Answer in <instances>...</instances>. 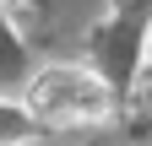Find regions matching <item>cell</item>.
<instances>
[{"label":"cell","mask_w":152,"mask_h":146,"mask_svg":"<svg viewBox=\"0 0 152 146\" xmlns=\"http://www.w3.org/2000/svg\"><path fill=\"white\" fill-rule=\"evenodd\" d=\"M109 108H114L109 87L92 76V70H82V65H49V70H38L33 87H27V114L54 124V130L98 124V119H109Z\"/></svg>","instance_id":"6da1fadb"}]
</instances>
